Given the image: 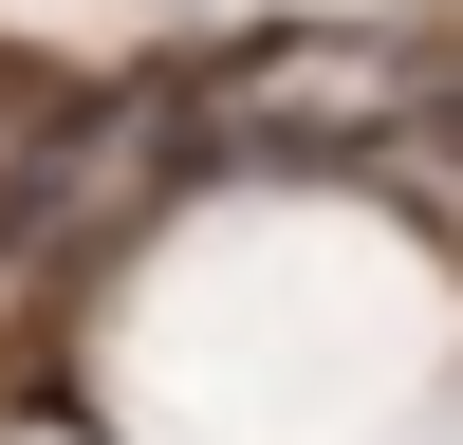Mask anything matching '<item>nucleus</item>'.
I'll list each match as a JSON object with an SVG mask.
<instances>
[{
	"label": "nucleus",
	"instance_id": "nucleus-1",
	"mask_svg": "<svg viewBox=\"0 0 463 445\" xmlns=\"http://www.w3.org/2000/svg\"><path fill=\"white\" fill-rule=\"evenodd\" d=\"M222 148H408L427 130V56L408 37H260V56H222L204 93Z\"/></svg>",
	"mask_w": 463,
	"mask_h": 445
},
{
	"label": "nucleus",
	"instance_id": "nucleus-2",
	"mask_svg": "<svg viewBox=\"0 0 463 445\" xmlns=\"http://www.w3.org/2000/svg\"><path fill=\"white\" fill-rule=\"evenodd\" d=\"M37 130H56V74H19V56H0V185H19V148Z\"/></svg>",
	"mask_w": 463,
	"mask_h": 445
}]
</instances>
